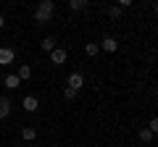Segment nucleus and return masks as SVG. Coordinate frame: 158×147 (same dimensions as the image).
I'll return each mask as SVG.
<instances>
[{
    "label": "nucleus",
    "instance_id": "nucleus-1",
    "mask_svg": "<svg viewBox=\"0 0 158 147\" xmlns=\"http://www.w3.org/2000/svg\"><path fill=\"white\" fill-rule=\"evenodd\" d=\"M53 16H56V3H53V0H40V3H37V11H34V21H37V26L50 24Z\"/></svg>",
    "mask_w": 158,
    "mask_h": 147
},
{
    "label": "nucleus",
    "instance_id": "nucleus-2",
    "mask_svg": "<svg viewBox=\"0 0 158 147\" xmlns=\"http://www.w3.org/2000/svg\"><path fill=\"white\" fill-rule=\"evenodd\" d=\"M16 61V50L13 47H0V66H11Z\"/></svg>",
    "mask_w": 158,
    "mask_h": 147
},
{
    "label": "nucleus",
    "instance_id": "nucleus-3",
    "mask_svg": "<svg viewBox=\"0 0 158 147\" xmlns=\"http://www.w3.org/2000/svg\"><path fill=\"white\" fill-rule=\"evenodd\" d=\"M66 87H71L74 92H79V89H82V87H85V76H82V74H79V71L69 74V84H66Z\"/></svg>",
    "mask_w": 158,
    "mask_h": 147
},
{
    "label": "nucleus",
    "instance_id": "nucleus-4",
    "mask_svg": "<svg viewBox=\"0 0 158 147\" xmlns=\"http://www.w3.org/2000/svg\"><path fill=\"white\" fill-rule=\"evenodd\" d=\"M11 110H13V102H11V97H0V121H6L8 116H11Z\"/></svg>",
    "mask_w": 158,
    "mask_h": 147
},
{
    "label": "nucleus",
    "instance_id": "nucleus-5",
    "mask_svg": "<svg viewBox=\"0 0 158 147\" xmlns=\"http://www.w3.org/2000/svg\"><path fill=\"white\" fill-rule=\"evenodd\" d=\"M66 58H69V53L63 50V47H56V50L50 53V63H53V66H63Z\"/></svg>",
    "mask_w": 158,
    "mask_h": 147
},
{
    "label": "nucleus",
    "instance_id": "nucleus-6",
    "mask_svg": "<svg viewBox=\"0 0 158 147\" xmlns=\"http://www.w3.org/2000/svg\"><path fill=\"white\" fill-rule=\"evenodd\" d=\"M98 47L106 50V53H116V50H118V40H116V37H103Z\"/></svg>",
    "mask_w": 158,
    "mask_h": 147
},
{
    "label": "nucleus",
    "instance_id": "nucleus-7",
    "mask_svg": "<svg viewBox=\"0 0 158 147\" xmlns=\"http://www.w3.org/2000/svg\"><path fill=\"white\" fill-rule=\"evenodd\" d=\"M21 108H24V110H27V113H37L40 102H37V97H34V95H27V97H24V100H21Z\"/></svg>",
    "mask_w": 158,
    "mask_h": 147
},
{
    "label": "nucleus",
    "instance_id": "nucleus-8",
    "mask_svg": "<svg viewBox=\"0 0 158 147\" xmlns=\"http://www.w3.org/2000/svg\"><path fill=\"white\" fill-rule=\"evenodd\" d=\"M3 84H6V89H16V87H21V79H19L16 74H8L6 79H3Z\"/></svg>",
    "mask_w": 158,
    "mask_h": 147
},
{
    "label": "nucleus",
    "instance_id": "nucleus-9",
    "mask_svg": "<svg viewBox=\"0 0 158 147\" xmlns=\"http://www.w3.org/2000/svg\"><path fill=\"white\" fill-rule=\"evenodd\" d=\"M21 139H27V142L37 139V129H34V126H24L21 129Z\"/></svg>",
    "mask_w": 158,
    "mask_h": 147
},
{
    "label": "nucleus",
    "instance_id": "nucleus-10",
    "mask_svg": "<svg viewBox=\"0 0 158 147\" xmlns=\"http://www.w3.org/2000/svg\"><path fill=\"white\" fill-rule=\"evenodd\" d=\"M87 8V0H69V11L79 13V11H85Z\"/></svg>",
    "mask_w": 158,
    "mask_h": 147
},
{
    "label": "nucleus",
    "instance_id": "nucleus-11",
    "mask_svg": "<svg viewBox=\"0 0 158 147\" xmlns=\"http://www.w3.org/2000/svg\"><path fill=\"white\" fill-rule=\"evenodd\" d=\"M40 47H42L45 53H53L56 50V37H45V40L40 42Z\"/></svg>",
    "mask_w": 158,
    "mask_h": 147
},
{
    "label": "nucleus",
    "instance_id": "nucleus-12",
    "mask_svg": "<svg viewBox=\"0 0 158 147\" xmlns=\"http://www.w3.org/2000/svg\"><path fill=\"white\" fill-rule=\"evenodd\" d=\"M85 53H87L90 58H95L98 53H100V47H98V42H87V45H85Z\"/></svg>",
    "mask_w": 158,
    "mask_h": 147
},
{
    "label": "nucleus",
    "instance_id": "nucleus-13",
    "mask_svg": "<svg viewBox=\"0 0 158 147\" xmlns=\"http://www.w3.org/2000/svg\"><path fill=\"white\" fill-rule=\"evenodd\" d=\"M137 137H140L142 145H148V142H153V137H156V134H150L148 129H140V134H137Z\"/></svg>",
    "mask_w": 158,
    "mask_h": 147
},
{
    "label": "nucleus",
    "instance_id": "nucleus-14",
    "mask_svg": "<svg viewBox=\"0 0 158 147\" xmlns=\"http://www.w3.org/2000/svg\"><path fill=\"white\" fill-rule=\"evenodd\" d=\"M16 76H19V79H29V76H32V68H29V66H19V74H16Z\"/></svg>",
    "mask_w": 158,
    "mask_h": 147
},
{
    "label": "nucleus",
    "instance_id": "nucleus-15",
    "mask_svg": "<svg viewBox=\"0 0 158 147\" xmlns=\"http://www.w3.org/2000/svg\"><path fill=\"white\" fill-rule=\"evenodd\" d=\"M145 129L150 131V134H156V131H158V118H150V124H148Z\"/></svg>",
    "mask_w": 158,
    "mask_h": 147
},
{
    "label": "nucleus",
    "instance_id": "nucleus-16",
    "mask_svg": "<svg viewBox=\"0 0 158 147\" xmlns=\"http://www.w3.org/2000/svg\"><path fill=\"white\" fill-rule=\"evenodd\" d=\"M63 97H66V100H74V97H77V92H74L71 87H66V89H63Z\"/></svg>",
    "mask_w": 158,
    "mask_h": 147
},
{
    "label": "nucleus",
    "instance_id": "nucleus-17",
    "mask_svg": "<svg viewBox=\"0 0 158 147\" xmlns=\"http://www.w3.org/2000/svg\"><path fill=\"white\" fill-rule=\"evenodd\" d=\"M108 16H111V18H118V16H121V11H118L116 6H111V8H108Z\"/></svg>",
    "mask_w": 158,
    "mask_h": 147
},
{
    "label": "nucleus",
    "instance_id": "nucleus-18",
    "mask_svg": "<svg viewBox=\"0 0 158 147\" xmlns=\"http://www.w3.org/2000/svg\"><path fill=\"white\" fill-rule=\"evenodd\" d=\"M6 26V16H3V13H0V29Z\"/></svg>",
    "mask_w": 158,
    "mask_h": 147
}]
</instances>
